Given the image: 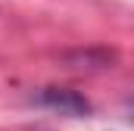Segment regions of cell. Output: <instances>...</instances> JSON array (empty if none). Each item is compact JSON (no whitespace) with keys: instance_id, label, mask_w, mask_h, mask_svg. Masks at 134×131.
Returning <instances> with one entry per match:
<instances>
[{"instance_id":"obj_1","label":"cell","mask_w":134,"mask_h":131,"mask_svg":"<svg viewBox=\"0 0 134 131\" xmlns=\"http://www.w3.org/2000/svg\"><path fill=\"white\" fill-rule=\"evenodd\" d=\"M37 103L53 109V112H59V116H75V119L91 112V103L78 91H69V88H47V91L37 94Z\"/></svg>"},{"instance_id":"obj_2","label":"cell","mask_w":134,"mask_h":131,"mask_svg":"<svg viewBox=\"0 0 134 131\" xmlns=\"http://www.w3.org/2000/svg\"><path fill=\"white\" fill-rule=\"evenodd\" d=\"M131 109H134V106H131Z\"/></svg>"}]
</instances>
